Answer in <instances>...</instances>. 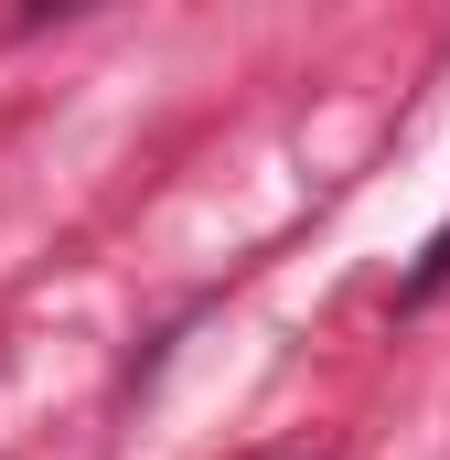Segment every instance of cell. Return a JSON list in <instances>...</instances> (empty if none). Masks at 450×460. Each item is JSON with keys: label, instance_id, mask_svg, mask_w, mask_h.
<instances>
[{"label": "cell", "instance_id": "1", "mask_svg": "<svg viewBox=\"0 0 450 460\" xmlns=\"http://www.w3.org/2000/svg\"><path fill=\"white\" fill-rule=\"evenodd\" d=\"M440 289H450V226L429 235V257L408 268V289H397V300H440Z\"/></svg>", "mask_w": 450, "mask_h": 460}]
</instances>
